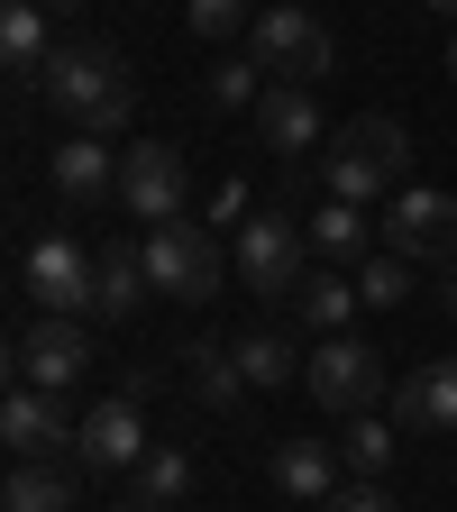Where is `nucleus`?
<instances>
[{
  "label": "nucleus",
  "mask_w": 457,
  "mask_h": 512,
  "mask_svg": "<svg viewBox=\"0 0 457 512\" xmlns=\"http://www.w3.org/2000/svg\"><path fill=\"white\" fill-rule=\"evenodd\" d=\"M357 302H366V293H357V266H320V275H311V284L293 293V311L311 320V330H320V339H339Z\"/></svg>",
  "instance_id": "20"
},
{
  "label": "nucleus",
  "mask_w": 457,
  "mask_h": 512,
  "mask_svg": "<svg viewBox=\"0 0 457 512\" xmlns=\"http://www.w3.org/2000/svg\"><path fill=\"white\" fill-rule=\"evenodd\" d=\"M394 430H412V439L457 430V357H430V366L403 375V394H394Z\"/></svg>",
  "instance_id": "13"
},
{
  "label": "nucleus",
  "mask_w": 457,
  "mask_h": 512,
  "mask_svg": "<svg viewBox=\"0 0 457 512\" xmlns=\"http://www.w3.org/2000/svg\"><path fill=\"white\" fill-rule=\"evenodd\" d=\"M55 192H64L74 211L119 202V147H110V138H92V128H74V138L55 147Z\"/></svg>",
  "instance_id": "12"
},
{
  "label": "nucleus",
  "mask_w": 457,
  "mask_h": 512,
  "mask_svg": "<svg viewBox=\"0 0 457 512\" xmlns=\"http://www.w3.org/2000/svg\"><path fill=\"white\" fill-rule=\"evenodd\" d=\"M302 229H311V256H330V266H366V247H375V220L357 202H320Z\"/></svg>",
  "instance_id": "19"
},
{
  "label": "nucleus",
  "mask_w": 457,
  "mask_h": 512,
  "mask_svg": "<svg viewBox=\"0 0 457 512\" xmlns=\"http://www.w3.org/2000/svg\"><path fill=\"white\" fill-rule=\"evenodd\" d=\"M138 256H147L156 293H174V302H211V293H220V247H211L202 220H165V229H147Z\"/></svg>",
  "instance_id": "9"
},
{
  "label": "nucleus",
  "mask_w": 457,
  "mask_h": 512,
  "mask_svg": "<svg viewBox=\"0 0 457 512\" xmlns=\"http://www.w3.org/2000/svg\"><path fill=\"white\" fill-rule=\"evenodd\" d=\"M394 448H403V430H394V421L357 412V421H348V439H339V458H348V476H357V485H375L384 467H394Z\"/></svg>",
  "instance_id": "23"
},
{
  "label": "nucleus",
  "mask_w": 457,
  "mask_h": 512,
  "mask_svg": "<svg viewBox=\"0 0 457 512\" xmlns=\"http://www.w3.org/2000/svg\"><path fill=\"white\" fill-rule=\"evenodd\" d=\"M302 394H311L320 412L357 421V412L384 394V357H375L366 339H348V330H339V339H320V348H311V366H302Z\"/></svg>",
  "instance_id": "7"
},
{
  "label": "nucleus",
  "mask_w": 457,
  "mask_h": 512,
  "mask_svg": "<svg viewBox=\"0 0 457 512\" xmlns=\"http://www.w3.org/2000/svg\"><path fill=\"white\" fill-rule=\"evenodd\" d=\"M357 293L375 311H394V302H412V266H403V256H366V266H357Z\"/></svg>",
  "instance_id": "27"
},
{
  "label": "nucleus",
  "mask_w": 457,
  "mask_h": 512,
  "mask_svg": "<svg viewBox=\"0 0 457 512\" xmlns=\"http://www.w3.org/2000/svg\"><path fill=\"white\" fill-rule=\"evenodd\" d=\"M448 74H457V37H448Z\"/></svg>",
  "instance_id": "33"
},
{
  "label": "nucleus",
  "mask_w": 457,
  "mask_h": 512,
  "mask_svg": "<svg viewBox=\"0 0 457 512\" xmlns=\"http://www.w3.org/2000/svg\"><path fill=\"white\" fill-rule=\"evenodd\" d=\"M19 275H28V302H37V311H55V320H92L101 256H92L83 238H64V229H55V238H37Z\"/></svg>",
  "instance_id": "6"
},
{
  "label": "nucleus",
  "mask_w": 457,
  "mask_h": 512,
  "mask_svg": "<svg viewBox=\"0 0 457 512\" xmlns=\"http://www.w3.org/2000/svg\"><path fill=\"white\" fill-rule=\"evenodd\" d=\"M46 101L74 119V128H92V138H119L128 119H138V83H128V64H119V46H55L46 55Z\"/></svg>",
  "instance_id": "1"
},
{
  "label": "nucleus",
  "mask_w": 457,
  "mask_h": 512,
  "mask_svg": "<svg viewBox=\"0 0 457 512\" xmlns=\"http://www.w3.org/2000/svg\"><path fill=\"white\" fill-rule=\"evenodd\" d=\"M247 55L266 64L275 83H320L339 64V37H330V19L320 10H302V0H275V10H256V28H247Z\"/></svg>",
  "instance_id": "3"
},
{
  "label": "nucleus",
  "mask_w": 457,
  "mask_h": 512,
  "mask_svg": "<svg viewBox=\"0 0 457 512\" xmlns=\"http://www.w3.org/2000/svg\"><path fill=\"white\" fill-rule=\"evenodd\" d=\"M403 156H412V138H403V119H384V110H366V119H348L339 138H330V156H320V183H330V202H384V192H403Z\"/></svg>",
  "instance_id": "2"
},
{
  "label": "nucleus",
  "mask_w": 457,
  "mask_h": 512,
  "mask_svg": "<svg viewBox=\"0 0 457 512\" xmlns=\"http://www.w3.org/2000/svg\"><path fill=\"white\" fill-rule=\"evenodd\" d=\"M256 74H266V64H256V55H229V64H211V110H256V101H266V83H256Z\"/></svg>",
  "instance_id": "26"
},
{
  "label": "nucleus",
  "mask_w": 457,
  "mask_h": 512,
  "mask_svg": "<svg viewBox=\"0 0 457 512\" xmlns=\"http://www.w3.org/2000/svg\"><path fill=\"white\" fill-rule=\"evenodd\" d=\"M10 512H74V476L46 467V458H19L10 467V494H0Z\"/></svg>",
  "instance_id": "21"
},
{
  "label": "nucleus",
  "mask_w": 457,
  "mask_h": 512,
  "mask_svg": "<svg viewBox=\"0 0 457 512\" xmlns=\"http://www.w3.org/2000/svg\"><path fill=\"white\" fill-rule=\"evenodd\" d=\"M10 357H19V384H28V394H74V384L92 375V330H83V320H28V330L10 339Z\"/></svg>",
  "instance_id": "5"
},
{
  "label": "nucleus",
  "mask_w": 457,
  "mask_h": 512,
  "mask_svg": "<svg viewBox=\"0 0 457 512\" xmlns=\"http://www.w3.org/2000/svg\"><path fill=\"white\" fill-rule=\"evenodd\" d=\"M320 512H403V503L384 494V485H357V476H348V485H339L330 503H320Z\"/></svg>",
  "instance_id": "29"
},
{
  "label": "nucleus",
  "mask_w": 457,
  "mask_h": 512,
  "mask_svg": "<svg viewBox=\"0 0 457 512\" xmlns=\"http://www.w3.org/2000/svg\"><path fill=\"white\" fill-rule=\"evenodd\" d=\"M439 302H448V311H457V266H448V284H439Z\"/></svg>",
  "instance_id": "30"
},
{
  "label": "nucleus",
  "mask_w": 457,
  "mask_h": 512,
  "mask_svg": "<svg viewBox=\"0 0 457 512\" xmlns=\"http://www.w3.org/2000/svg\"><path fill=\"white\" fill-rule=\"evenodd\" d=\"M192 494V458L183 448H147V467H138V512H174Z\"/></svg>",
  "instance_id": "24"
},
{
  "label": "nucleus",
  "mask_w": 457,
  "mask_h": 512,
  "mask_svg": "<svg viewBox=\"0 0 457 512\" xmlns=\"http://www.w3.org/2000/svg\"><path fill=\"white\" fill-rule=\"evenodd\" d=\"M256 138L275 147V165H302L320 147V101L302 83H266V101H256Z\"/></svg>",
  "instance_id": "14"
},
{
  "label": "nucleus",
  "mask_w": 457,
  "mask_h": 512,
  "mask_svg": "<svg viewBox=\"0 0 457 512\" xmlns=\"http://www.w3.org/2000/svg\"><path fill=\"white\" fill-rule=\"evenodd\" d=\"M266 476H275V494H293V503H330V494H339V448H330V439H275Z\"/></svg>",
  "instance_id": "16"
},
{
  "label": "nucleus",
  "mask_w": 457,
  "mask_h": 512,
  "mask_svg": "<svg viewBox=\"0 0 457 512\" xmlns=\"http://www.w3.org/2000/svg\"><path fill=\"white\" fill-rule=\"evenodd\" d=\"M421 10H457V0H421Z\"/></svg>",
  "instance_id": "32"
},
{
  "label": "nucleus",
  "mask_w": 457,
  "mask_h": 512,
  "mask_svg": "<svg viewBox=\"0 0 457 512\" xmlns=\"http://www.w3.org/2000/svg\"><path fill=\"white\" fill-rule=\"evenodd\" d=\"M0 439H10L19 458H55V448H74V439H83V421H64L55 394H28V384H19V394L0 403Z\"/></svg>",
  "instance_id": "15"
},
{
  "label": "nucleus",
  "mask_w": 457,
  "mask_h": 512,
  "mask_svg": "<svg viewBox=\"0 0 457 512\" xmlns=\"http://www.w3.org/2000/svg\"><path fill=\"white\" fill-rule=\"evenodd\" d=\"M147 256H128V247H101V284H92V320H110V330H128L147 302Z\"/></svg>",
  "instance_id": "18"
},
{
  "label": "nucleus",
  "mask_w": 457,
  "mask_h": 512,
  "mask_svg": "<svg viewBox=\"0 0 457 512\" xmlns=\"http://www.w3.org/2000/svg\"><path fill=\"white\" fill-rule=\"evenodd\" d=\"M302 266H311V229H302L293 211H275V202H266L256 220H238V284H247V293L293 302V293L311 284Z\"/></svg>",
  "instance_id": "4"
},
{
  "label": "nucleus",
  "mask_w": 457,
  "mask_h": 512,
  "mask_svg": "<svg viewBox=\"0 0 457 512\" xmlns=\"http://www.w3.org/2000/svg\"><path fill=\"white\" fill-rule=\"evenodd\" d=\"M74 458H83L92 476H138V467H147V421H138V403H128V394L92 403V412H83V439H74Z\"/></svg>",
  "instance_id": "11"
},
{
  "label": "nucleus",
  "mask_w": 457,
  "mask_h": 512,
  "mask_svg": "<svg viewBox=\"0 0 457 512\" xmlns=\"http://www.w3.org/2000/svg\"><path fill=\"white\" fill-rule=\"evenodd\" d=\"M0 55H10V74H46V10L37 0H10V10H0Z\"/></svg>",
  "instance_id": "22"
},
{
  "label": "nucleus",
  "mask_w": 457,
  "mask_h": 512,
  "mask_svg": "<svg viewBox=\"0 0 457 512\" xmlns=\"http://www.w3.org/2000/svg\"><path fill=\"white\" fill-rule=\"evenodd\" d=\"M183 19H192V37H238V28H256V0H183Z\"/></svg>",
  "instance_id": "28"
},
{
  "label": "nucleus",
  "mask_w": 457,
  "mask_h": 512,
  "mask_svg": "<svg viewBox=\"0 0 457 512\" xmlns=\"http://www.w3.org/2000/svg\"><path fill=\"white\" fill-rule=\"evenodd\" d=\"M384 256H403V266H448L457 256V202L430 183H403L394 211H384Z\"/></svg>",
  "instance_id": "10"
},
{
  "label": "nucleus",
  "mask_w": 457,
  "mask_h": 512,
  "mask_svg": "<svg viewBox=\"0 0 457 512\" xmlns=\"http://www.w3.org/2000/svg\"><path fill=\"white\" fill-rule=\"evenodd\" d=\"M183 202H192L183 147H165V138H138V147L119 156V211H128V220L165 229V220H183Z\"/></svg>",
  "instance_id": "8"
},
{
  "label": "nucleus",
  "mask_w": 457,
  "mask_h": 512,
  "mask_svg": "<svg viewBox=\"0 0 457 512\" xmlns=\"http://www.w3.org/2000/svg\"><path fill=\"white\" fill-rule=\"evenodd\" d=\"M174 366H183V384H192V403H202V412H238V394H247V366H238V348H220V339H192Z\"/></svg>",
  "instance_id": "17"
},
{
  "label": "nucleus",
  "mask_w": 457,
  "mask_h": 512,
  "mask_svg": "<svg viewBox=\"0 0 457 512\" xmlns=\"http://www.w3.org/2000/svg\"><path fill=\"white\" fill-rule=\"evenodd\" d=\"M238 366H247V384H293L311 357H293L284 330H247V339H238Z\"/></svg>",
  "instance_id": "25"
},
{
  "label": "nucleus",
  "mask_w": 457,
  "mask_h": 512,
  "mask_svg": "<svg viewBox=\"0 0 457 512\" xmlns=\"http://www.w3.org/2000/svg\"><path fill=\"white\" fill-rule=\"evenodd\" d=\"M37 10H83V0H37Z\"/></svg>",
  "instance_id": "31"
}]
</instances>
